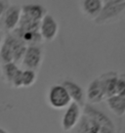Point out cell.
Masks as SVG:
<instances>
[{"label": "cell", "instance_id": "6da1fadb", "mask_svg": "<svg viewBox=\"0 0 125 133\" xmlns=\"http://www.w3.org/2000/svg\"><path fill=\"white\" fill-rule=\"evenodd\" d=\"M77 133H117L114 122L105 112L90 104H85L76 125Z\"/></svg>", "mask_w": 125, "mask_h": 133}, {"label": "cell", "instance_id": "7a4b0ae2", "mask_svg": "<svg viewBox=\"0 0 125 133\" xmlns=\"http://www.w3.org/2000/svg\"><path fill=\"white\" fill-rule=\"evenodd\" d=\"M125 15V0H103V8L94 20L98 25H108L120 20Z\"/></svg>", "mask_w": 125, "mask_h": 133}, {"label": "cell", "instance_id": "3957f363", "mask_svg": "<svg viewBox=\"0 0 125 133\" xmlns=\"http://www.w3.org/2000/svg\"><path fill=\"white\" fill-rule=\"evenodd\" d=\"M47 100L51 108L56 110L66 109L71 103V97L62 84H54L51 86L48 92Z\"/></svg>", "mask_w": 125, "mask_h": 133}, {"label": "cell", "instance_id": "277c9868", "mask_svg": "<svg viewBox=\"0 0 125 133\" xmlns=\"http://www.w3.org/2000/svg\"><path fill=\"white\" fill-rule=\"evenodd\" d=\"M43 61V49L40 45H30L26 47L22 60V66L25 70H38Z\"/></svg>", "mask_w": 125, "mask_h": 133}, {"label": "cell", "instance_id": "5b68a950", "mask_svg": "<svg viewBox=\"0 0 125 133\" xmlns=\"http://www.w3.org/2000/svg\"><path fill=\"white\" fill-rule=\"evenodd\" d=\"M22 16V8L19 5H10L0 19V29L8 33L17 29Z\"/></svg>", "mask_w": 125, "mask_h": 133}, {"label": "cell", "instance_id": "8992f818", "mask_svg": "<svg viewBox=\"0 0 125 133\" xmlns=\"http://www.w3.org/2000/svg\"><path fill=\"white\" fill-rule=\"evenodd\" d=\"M82 115L81 108L78 105L71 102L66 108V112L62 117V127L65 131H71L76 127Z\"/></svg>", "mask_w": 125, "mask_h": 133}, {"label": "cell", "instance_id": "52a82bcc", "mask_svg": "<svg viewBox=\"0 0 125 133\" xmlns=\"http://www.w3.org/2000/svg\"><path fill=\"white\" fill-rule=\"evenodd\" d=\"M59 31V25L53 16L47 14L40 22L39 33L43 40L47 42L53 41Z\"/></svg>", "mask_w": 125, "mask_h": 133}, {"label": "cell", "instance_id": "ba28073f", "mask_svg": "<svg viewBox=\"0 0 125 133\" xmlns=\"http://www.w3.org/2000/svg\"><path fill=\"white\" fill-rule=\"evenodd\" d=\"M62 85L67 91L71 99V102L78 105L80 108H83L86 104V94L84 92L83 88L79 84L70 79L64 80L62 82Z\"/></svg>", "mask_w": 125, "mask_h": 133}, {"label": "cell", "instance_id": "9c48e42d", "mask_svg": "<svg viewBox=\"0 0 125 133\" xmlns=\"http://www.w3.org/2000/svg\"><path fill=\"white\" fill-rule=\"evenodd\" d=\"M86 100L88 104H99L103 100H106V94L103 87V84L101 82L99 77L93 79L91 82L89 83L88 88L86 90Z\"/></svg>", "mask_w": 125, "mask_h": 133}, {"label": "cell", "instance_id": "30bf717a", "mask_svg": "<svg viewBox=\"0 0 125 133\" xmlns=\"http://www.w3.org/2000/svg\"><path fill=\"white\" fill-rule=\"evenodd\" d=\"M22 16L34 22H41L48 14L47 9L40 4H26L22 6Z\"/></svg>", "mask_w": 125, "mask_h": 133}, {"label": "cell", "instance_id": "8fae6325", "mask_svg": "<svg viewBox=\"0 0 125 133\" xmlns=\"http://www.w3.org/2000/svg\"><path fill=\"white\" fill-rule=\"evenodd\" d=\"M118 74L115 71H108L99 76L106 94V99L116 94V83L118 79Z\"/></svg>", "mask_w": 125, "mask_h": 133}, {"label": "cell", "instance_id": "7c38bea8", "mask_svg": "<svg viewBox=\"0 0 125 133\" xmlns=\"http://www.w3.org/2000/svg\"><path fill=\"white\" fill-rule=\"evenodd\" d=\"M103 8V0H83L80 3L81 13L91 20H95Z\"/></svg>", "mask_w": 125, "mask_h": 133}, {"label": "cell", "instance_id": "4fadbf2b", "mask_svg": "<svg viewBox=\"0 0 125 133\" xmlns=\"http://www.w3.org/2000/svg\"><path fill=\"white\" fill-rule=\"evenodd\" d=\"M13 42L14 35L12 33H8L2 40L0 46V62L2 65L13 62Z\"/></svg>", "mask_w": 125, "mask_h": 133}, {"label": "cell", "instance_id": "5bb4252c", "mask_svg": "<svg viewBox=\"0 0 125 133\" xmlns=\"http://www.w3.org/2000/svg\"><path fill=\"white\" fill-rule=\"evenodd\" d=\"M108 109L117 116L125 115V96L114 95L106 99Z\"/></svg>", "mask_w": 125, "mask_h": 133}, {"label": "cell", "instance_id": "9a60e30c", "mask_svg": "<svg viewBox=\"0 0 125 133\" xmlns=\"http://www.w3.org/2000/svg\"><path fill=\"white\" fill-rule=\"evenodd\" d=\"M20 70V68L17 66V64L15 63H7V64H3L1 66V71H2V75L5 78L6 82L11 84L14 76L16 75L18 71Z\"/></svg>", "mask_w": 125, "mask_h": 133}, {"label": "cell", "instance_id": "2e32d148", "mask_svg": "<svg viewBox=\"0 0 125 133\" xmlns=\"http://www.w3.org/2000/svg\"><path fill=\"white\" fill-rule=\"evenodd\" d=\"M36 71L32 70H23L22 84L23 87H30L36 81Z\"/></svg>", "mask_w": 125, "mask_h": 133}, {"label": "cell", "instance_id": "e0dca14e", "mask_svg": "<svg viewBox=\"0 0 125 133\" xmlns=\"http://www.w3.org/2000/svg\"><path fill=\"white\" fill-rule=\"evenodd\" d=\"M115 95L125 96V75H118L116 83V94Z\"/></svg>", "mask_w": 125, "mask_h": 133}, {"label": "cell", "instance_id": "ac0fdd59", "mask_svg": "<svg viewBox=\"0 0 125 133\" xmlns=\"http://www.w3.org/2000/svg\"><path fill=\"white\" fill-rule=\"evenodd\" d=\"M22 75H23V70L20 69L18 72L16 74V75L14 76L12 82H11V85L15 88H20L23 87V84H22Z\"/></svg>", "mask_w": 125, "mask_h": 133}, {"label": "cell", "instance_id": "d6986e66", "mask_svg": "<svg viewBox=\"0 0 125 133\" xmlns=\"http://www.w3.org/2000/svg\"><path fill=\"white\" fill-rule=\"evenodd\" d=\"M9 6H10V4L7 1H0V19H1V17L3 16L5 11L9 8Z\"/></svg>", "mask_w": 125, "mask_h": 133}, {"label": "cell", "instance_id": "ffe728a7", "mask_svg": "<svg viewBox=\"0 0 125 133\" xmlns=\"http://www.w3.org/2000/svg\"><path fill=\"white\" fill-rule=\"evenodd\" d=\"M2 40H3V37H2V31L0 30V46H1V43H2Z\"/></svg>", "mask_w": 125, "mask_h": 133}, {"label": "cell", "instance_id": "44dd1931", "mask_svg": "<svg viewBox=\"0 0 125 133\" xmlns=\"http://www.w3.org/2000/svg\"><path fill=\"white\" fill-rule=\"evenodd\" d=\"M0 133H8L5 129H3L2 127H0Z\"/></svg>", "mask_w": 125, "mask_h": 133}]
</instances>
